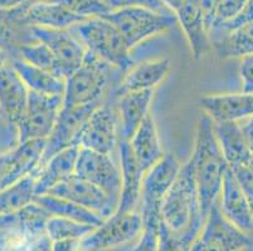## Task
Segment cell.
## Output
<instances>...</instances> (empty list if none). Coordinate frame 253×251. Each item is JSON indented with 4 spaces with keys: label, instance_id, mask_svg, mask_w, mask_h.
I'll use <instances>...</instances> for the list:
<instances>
[{
    "label": "cell",
    "instance_id": "1",
    "mask_svg": "<svg viewBox=\"0 0 253 251\" xmlns=\"http://www.w3.org/2000/svg\"><path fill=\"white\" fill-rule=\"evenodd\" d=\"M201 200L190 160L181 165L178 177L160 206V221L181 240L185 251L190 248L204 224Z\"/></svg>",
    "mask_w": 253,
    "mask_h": 251
},
{
    "label": "cell",
    "instance_id": "2",
    "mask_svg": "<svg viewBox=\"0 0 253 251\" xmlns=\"http://www.w3.org/2000/svg\"><path fill=\"white\" fill-rule=\"evenodd\" d=\"M189 160L193 166L202 213L207 217L209 209L219 196L223 177L229 166L218 144L213 119L204 112L198 119L194 149Z\"/></svg>",
    "mask_w": 253,
    "mask_h": 251
},
{
    "label": "cell",
    "instance_id": "3",
    "mask_svg": "<svg viewBox=\"0 0 253 251\" xmlns=\"http://www.w3.org/2000/svg\"><path fill=\"white\" fill-rule=\"evenodd\" d=\"M87 52L126 73L135 66L131 49L112 23L105 18H92L72 28Z\"/></svg>",
    "mask_w": 253,
    "mask_h": 251
},
{
    "label": "cell",
    "instance_id": "4",
    "mask_svg": "<svg viewBox=\"0 0 253 251\" xmlns=\"http://www.w3.org/2000/svg\"><path fill=\"white\" fill-rule=\"evenodd\" d=\"M115 69L87 52L81 66L64 79L66 87L62 107L73 108L102 102L103 94L109 87L110 74Z\"/></svg>",
    "mask_w": 253,
    "mask_h": 251
},
{
    "label": "cell",
    "instance_id": "5",
    "mask_svg": "<svg viewBox=\"0 0 253 251\" xmlns=\"http://www.w3.org/2000/svg\"><path fill=\"white\" fill-rule=\"evenodd\" d=\"M105 19L117 28L131 50L153 36L178 24L175 14H164L144 6H126L106 14Z\"/></svg>",
    "mask_w": 253,
    "mask_h": 251
},
{
    "label": "cell",
    "instance_id": "6",
    "mask_svg": "<svg viewBox=\"0 0 253 251\" xmlns=\"http://www.w3.org/2000/svg\"><path fill=\"white\" fill-rule=\"evenodd\" d=\"M142 231L139 211L115 213L81 241L82 251H112L134 243Z\"/></svg>",
    "mask_w": 253,
    "mask_h": 251
},
{
    "label": "cell",
    "instance_id": "7",
    "mask_svg": "<svg viewBox=\"0 0 253 251\" xmlns=\"http://www.w3.org/2000/svg\"><path fill=\"white\" fill-rule=\"evenodd\" d=\"M183 163L174 153L165 152L162 160L144 174L141 185L139 211L142 217L145 216H160V206L165 195L170 190Z\"/></svg>",
    "mask_w": 253,
    "mask_h": 251
},
{
    "label": "cell",
    "instance_id": "8",
    "mask_svg": "<svg viewBox=\"0 0 253 251\" xmlns=\"http://www.w3.org/2000/svg\"><path fill=\"white\" fill-rule=\"evenodd\" d=\"M63 106V96H45L29 92L28 105L18 124L19 143L47 140Z\"/></svg>",
    "mask_w": 253,
    "mask_h": 251
},
{
    "label": "cell",
    "instance_id": "9",
    "mask_svg": "<svg viewBox=\"0 0 253 251\" xmlns=\"http://www.w3.org/2000/svg\"><path fill=\"white\" fill-rule=\"evenodd\" d=\"M75 174L101 188L119 206L121 192V170L111 155L80 148Z\"/></svg>",
    "mask_w": 253,
    "mask_h": 251
},
{
    "label": "cell",
    "instance_id": "10",
    "mask_svg": "<svg viewBox=\"0 0 253 251\" xmlns=\"http://www.w3.org/2000/svg\"><path fill=\"white\" fill-rule=\"evenodd\" d=\"M100 105H102V102L73 108H61L54 127H53L49 137L45 140L44 152H43L42 160H41L37 170L41 169L53 155H56L57 152L70 148V147H78V140H80V135H81L84 123L91 116L92 112Z\"/></svg>",
    "mask_w": 253,
    "mask_h": 251
},
{
    "label": "cell",
    "instance_id": "11",
    "mask_svg": "<svg viewBox=\"0 0 253 251\" xmlns=\"http://www.w3.org/2000/svg\"><path fill=\"white\" fill-rule=\"evenodd\" d=\"M120 132L116 110L110 105H100L84 123L78 140L80 148L111 155L119 147Z\"/></svg>",
    "mask_w": 253,
    "mask_h": 251
},
{
    "label": "cell",
    "instance_id": "12",
    "mask_svg": "<svg viewBox=\"0 0 253 251\" xmlns=\"http://www.w3.org/2000/svg\"><path fill=\"white\" fill-rule=\"evenodd\" d=\"M32 33L38 41L47 45L61 66L64 79L81 66L87 50L73 29H49L32 27Z\"/></svg>",
    "mask_w": 253,
    "mask_h": 251
},
{
    "label": "cell",
    "instance_id": "13",
    "mask_svg": "<svg viewBox=\"0 0 253 251\" xmlns=\"http://www.w3.org/2000/svg\"><path fill=\"white\" fill-rule=\"evenodd\" d=\"M47 195L63 197L76 202L93 211L102 218L110 217L117 210V204L107 193L76 174L54 186Z\"/></svg>",
    "mask_w": 253,
    "mask_h": 251
},
{
    "label": "cell",
    "instance_id": "14",
    "mask_svg": "<svg viewBox=\"0 0 253 251\" xmlns=\"http://www.w3.org/2000/svg\"><path fill=\"white\" fill-rule=\"evenodd\" d=\"M198 239L218 251H243L253 243L251 235L237 229L222 215L217 201L209 209Z\"/></svg>",
    "mask_w": 253,
    "mask_h": 251
},
{
    "label": "cell",
    "instance_id": "15",
    "mask_svg": "<svg viewBox=\"0 0 253 251\" xmlns=\"http://www.w3.org/2000/svg\"><path fill=\"white\" fill-rule=\"evenodd\" d=\"M217 202L222 215L233 226L248 235L253 234V213L229 167L223 177Z\"/></svg>",
    "mask_w": 253,
    "mask_h": 251
},
{
    "label": "cell",
    "instance_id": "16",
    "mask_svg": "<svg viewBox=\"0 0 253 251\" xmlns=\"http://www.w3.org/2000/svg\"><path fill=\"white\" fill-rule=\"evenodd\" d=\"M120 170H121V192L116 213L137 211L141 197V185L144 174L139 162L131 151L127 141L120 140Z\"/></svg>",
    "mask_w": 253,
    "mask_h": 251
},
{
    "label": "cell",
    "instance_id": "17",
    "mask_svg": "<svg viewBox=\"0 0 253 251\" xmlns=\"http://www.w3.org/2000/svg\"><path fill=\"white\" fill-rule=\"evenodd\" d=\"M171 66V61L168 58L153 59L134 66L125 73L114 89V97L117 98L130 92L155 89L168 77Z\"/></svg>",
    "mask_w": 253,
    "mask_h": 251
},
{
    "label": "cell",
    "instance_id": "18",
    "mask_svg": "<svg viewBox=\"0 0 253 251\" xmlns=\"http://www.w3.org/2000/svg\"><path fill=\"white\" fill-rule=\"evenodd\" d=\"M155 89L121 94L116 98V113L119 118L120 140L130 141L141 122L150 112Z\"/></svg>",
    "mask_w": 253,
    "mask_h": 251
},
{
    "label": "cell",
    "instance_id": "19",
    "mask_svg": "<svg viewBox=\"0 0 253 251\" xmlns=\"http://www.w3.org/2000/svg\"><path fill=\"white\" fill-rule=\"evenodd\" d=\"M199 106L214 122L242 121L253 116V93L204 96Z\"/></svg>",
    "mask_w": 253,
    "mask_h": 251
},
{
    "label": "cell",
    "instance_id": "20",
    "mask_svg": "<svg viewBox=\"0 0 253 251\" xmlns=\"http://www.w3.org/2000/svg\"><path fill=\"white\" fill-rule=\"evenodd\" d=\"M78 149L80 147L75 146L57 152L41 169L32 174L34 176L36 196L47 195L54 186L75 174Z\"/></svg>",
    "mask_w": 253,
    "mask_h": 251
},
{
    "label": "cell",
    "instance_id": "21",
    "mask_svg": "<svg viewBox=\"0 0 253 251\" xmlns=\"http://www.w3.org/2000/svg\"><path fill=\"white\" fill-rule=\"evenodd\" d=\"M28 97L29 89L9 64L0 72V110L17 127L27 109Z\"/></svg>",
    "mask_w": 253,
    "mask_h": 251
},
{
    "label": "cell",
    "instance_id": "22",
    "mask_svg": "<svg viewBox=\"0 0 253 251\" xmlns=\"http://www.w3.org/2000/svg\"><path fill=\"white\" fill-rule=\"evenodd\" d=\"M22 20L31 27L49 29H71L88 19L78 17L66 8L49 1H37L25 5Z\"/></svg>",
    "mask_w": 253,
    "mask_h": 251
},
{
    "label": "cell",
    "instance_id": "23",
    "mask_svg": "<svg viewBox=\"0 0 253 251\" xmlns=\"http://www.w3.org/2000/svg\"><path fill=\"white\" fill-rule=\"evenodd\" d=\"M128 143L144 172L148 171L151 166L155 165L159 160H162L163 156L165 155L162 140L159 136L158 124L151 110L141 122Z\"/></svg>",
    "mask_w": 253,
    "mask_h": 251
},
{
    "label": "cell",
    "instance_id": "24",
    "mask_svg": "<svg viewBox=\"0 0 253 251\" xmlns=\"http://www.w3.org/2000/svg\"><path fill=\"white\" fill-rule=\"evenodd\" d=\"M178 24H180L188 43L193 58L201 59L211 48L209 32L206 27L203 14L195 3V0H189L188 3L175 11Z\"/></svg>",
    "mask_w": 253,
    "mask_h": 251
},
{
    "label": "cell",
    "instance_id": "25",
    "mask_svg": "<svg viewBox=\"0 0 253 251\" xmlns=\"http://www.w3.org/2000/svg\"><path fill=\"white\" fill-rule=\"evenodd\" d=\"M215 137L229 167L248 165L252 152L248 147L239 121H213Z\"/></svg>",
    "mask_w": 253,
    "mask_h": 251
},
{
    "label": "cell",
    "instance_id": "26",
    "mask_svg": "<svg viewBox=\"0 0 253 251\" xmlns=\"http://www.w3.org/2000/svg\"><path fill=\"white\" fill-rule=\"evenodd\" d=\"M25 6V5H24ZM0 9V49L15 58L23 45L38 41L32 33V27L22 20L23 9Z\"/></svg>",
    "mask_w": 253,
    "mask_h": 251
},
{
    "label": "cell",
    "instance_id": "27",
    "mask_svg": "<svg viewBox=\"0 0 253 251\" xmlns=\"http://www.w3.org/2000/svg\"><path fill=\"white\" fill-rule=\"evenodd\" d=\"M10 66L18 73L29 92L45 96H63L66 87L64 78L57 77L47 71L32 66L31 63L18 57L11 58Z\"/></svg>",
    "mask_w": 253,
    "mask_h": 251
},
{
    "label": "cell",
    "instance_id": "28",
    "mask_svg": "<svg viewBox=\"0 0 253 251\" xmlns=\"http://www.w3.org/2000/svg\"><path fill=\"white\" fill-rule=\"evenodd\" d=\"M220 58H242L253 55V23L241 25L233 31L211 36Z\"/></svg>",
    "mask_w": 253,
    "mask_h": 251
},
{
    "label": "cell",
    "instance_id": "29",
    "mask_svg": "<svg viewBox=\"0 0 253 251\" xmlns=\"http://www.w3.org/2000/svg\"><path fill=\"white\" fill-rule=\"evenodd\" d=\"M34 201L39 206H42L50 216L71 218V220L78 221L82 224L92 225V226L96 227L100 226L105 220L93 211L88 210V209L76 204V202L70 201V200L63 199V197L41 195V196L34 197Z\"/></svg>",
    "mask_w": 253,
    "mask_h": 251
},
{
    "label": "cell",
    "instance_id": "30",
    "mask_svg": "<svg viewBox=\"0 0 253 251\" xmlns=\"http://www.w3.org/2000/svg\"><path fill=\"white\" fill-rule=\"evenodd\" d=\"M49 217V214L33 201L20 210L9 214V226L10 230L20 232L32 240L45 232V225Z\"/></svg>",
    "mask_w": 253,
    "mask_h": 251
},
{
    "label": "cell",
    "instance_id": "31",
    "mask_svg": "<svg viewBox=\"0 0 253 251\" xmlns=\"http://www.w3.org/2000/svg\"><path fill=\"white\" fill-rule=\"evenodd\" d=\"M34 176L28 175L0 191V215L15 213L34 201Z\"/></svg>",
    "mask_w": 253,
    "mask_h": 251
},
{
    "label": "cell",
    "instance_id": "32",
    "mask_svg": "<svg viewBox=\"0 0 253 251\" xmlns=\"http://www.w3.org/2000/svg\"><path fill=\"white\" fill-rule=\"evenodd\" d=\"M17 57L28 62L32 66H36L43 71H47V72L57 75V77L64 78L58 61L56 59L52 50L47 45L43 44L42 41H34L31 44L23 45L18 52Z\"/></svg>",
    "mask_w": 253,
    "mask_h": 251
},
{
    "label": "cell",
    "instance_id": "33",
    "mask_svg": "<svg viewBox=\"0 0 253 251\" xmlns=\"http://www.w3.org/2000/svg\"><path fill=\"white\" fill-rule=\"evenodd\" d=\"M95 229L96 226L82 224L71 218L50 216L45 225V234L52 241L63 239H84Z\"/></svg>",
    "mask_w": 253,
    "mask_h": 251
},
{
    "label": "cell",
    "instance_id": "34",
    "mask_svg": "<svg viewBox=\"0 0 253 251\" xmlns=\"http://www.w3.org/2000/svg\"><path fill=\"white\" fill-rule=\"evenodd\" d=\"M142 217V216H141ZM160 224V216L142 217V231L139 238L124 248L112 251H159L158 230Z\"/></svg>",
    "mask_w": 253,
    "mask_h": 251
},
{
    "label": "cell",
    "instance_id": "35",
    "mask_svg": "<svg viewBox=\"0 0 253 251\" xmlns=\"http://www.w3.org/2000/svg\"><path fill=\"white\" fill-rule=\"evenodd\" d=\"M49 3H56L84 19L105 17L109 14L110 8L102 0H43Z\"/></svg>",
    "mask_w": 253,
    "mask_h": 251
},
{
    "label": "cell",
    "instance_id": "36",
    "mask_svg": "<svg viewBox=\"0 0 253 251\" xmlns=\"http://www.w3.org/2000/svg\"><path fill=\"white\" fill-rule=\"evenodd\" d=\"M247 1L248 0H220L219 5H218L217 8V11H215L213 28L233 20L234 18L242 11V9L245 8ZM213 28H211V29H213ZM209 33H211V32H209Z\"/></svg>",
    "mask_w": 253,
    "mask_h": 251
},
{
    "label": "cell",
    "instance_id": "37",
    "mask_svg": "<svg viewBox=\"0 0 253 251\" xmlns=\"http://www.w3.org/2000/svg\"><path fill=\"white\" fill-rule=\"evenodd\" d=\"M229 169L232 170V174H233L241 191L247 199L251 210L253 213V170L250 169L247 165L234 166Z\"/></svg>",
    "mask_w": 253,
    "mask_h": 251
},
{
    "label": "cell",
    "instance_id": "38",
    "mask_svg": "<svg viewBox=\"0 0 253 251\" xmlns=\"http://www.w3.org/2000/svg\"><path fill=\"white\" fill-rule=\"evenodd\" d=\"M250 23H253V0H248L247 4L245 5V8L242 9V11H241L233 20L213 28L211 31V33H209V38H211V36H217V34H223L227 33V32H231L233 31V29H236V28L241 27V25L250 24Z\"/></svg>",
    "mask_w": 253,
    "mask_h": 251
},
{
    "label": "cell",
    "instance_id": "39",
    "mask_svg": "<svg viewBox=\"0 0 253 251\" xmlns=\"http://www.w3.org/2000/svg\"><path fill=\"white\" fill-rule=\"evenodd\" d=\"M102 1L109 6L111 11L126 8V6H144V8L159 11V13L174 14L163 4L162 0H102Z\"/></svg>",
    "mask_w": 253,
    "mask_h": 251
},
{
    "label": "cell",
    "instance_id": "40",
    "mask_svg": "<svg viewBox=\"0 0 253 251\" xmlns=\"http://www.w3.org/2000/svg\"><path fill=\"white\" fill-rule=\"evenodd\" d=\"M158 249L159 251H185L180 239L169 231L162 221L158 230Z\"/></svg>",
    "mask_w": 253,
    "mask_h": 251
},
{
    "label": "cell",
    "instance_id": "41",
    "mask_svg": "<svg viewBox=\"0 0 253 251\" xmlns=\"http://www.w3.org/2000/svg\"><path fill=\"white\" fill-rule=\"evenodd\" d=\"M239 74L242 78V92L253 93V55H246L241 58Z\"/></svg>",
    "mask_w": 253,
    "mask_h": 251
},
{
    "label": "cell",
    "instance_id": "42",
    "mask_svg": "<svg viewBox=\"0 0 253 251\" xmlns=\"http://www.w3.org/2000/svg\"><path fill=\"white\" fill-rule=\"evenodd\" d=\"M219 1L220 0H195V3L198 4L202 14H203L204 22H206V27L208 32H211L213 24H214L215 11H217L218 5H219Z\"/></svg>",
    "mask_w": 253,
    "mask_h": 251
},
{
    "label": "cell",
    "instance_id": "43",
    "mask_svg": "<svg viewBox=\"0 0 253 251\" xmlns=\"http://www.w3.org/2000/svg\"><path fill=\"white\" fill-rule=\"evenodd\" d=\"M27 251H52V240L45 232H43L29 241Z\"/></svg>",
    "mask_w": 253,
    "mask_h": 251
},
{
    "label": "cell",
    "instance_id": "44",
    "mask_svg": "<svg viewBox=\"0 0 253 251\" xmlns=\"http://www.w3.org/2000/svg\"><path fill=\"white\" fill-rule=\"evenodd\" d=\"M82 239H63L52 241V251H81Z\"/></svg>",
    "mask_w": 253,
    "mask_h": 251
},
{
    "label": "cell",
    "instance_id": "45",
    "mask_svg": "<svg viewBox=\"0 0 253 251\" xmlns=\"http://www.w3.org/2000/svg\"><path fill=\"white\" fill-rule=\"evenodd\" d=\"M239 123H241V127H242L243 135H245L248 147H250L251 152L253 153V116L239 121Z\"/></svg>",
    "mask_w": 253,
    "mask_h": 251
},
{
    "label": "cell",
    "instance_id": "46",
    "mask_svg": "<svg viewBox=\"0 0 253 251\" xmlns=\"http://www.w3.org/2000/svg\"><path fill=\"white\" fill-rule=\"evenodd\" d=\"M28 4H31V0H0V9L13 10V9L22 8Z\"/></svg>",
    "mask_w": 253,
    "mask_h": 251
},
{
    "label": "cell",
    "instance_id": "47",
    "mask_svg": "<svg viewBox=\"0 0 253 251\" xmlns=\"http://www.w3.org/2000/svg\"><path fill=\"white\" fill-rule=\"evenodd\" d=\"M188 251H218L215 250V249H213L211 246L207 245L206 243H203L202 240H199V239H195L194 243L190 245V248L188 249Z\"/></svg>",
    "mask_w": 253,
    "mask_h": 251
},
{
    "label": "cell",
    "instance_id": "48",
    "mask_svg": "<svg viewBox=\"0 0 253 251\" xmlns=\"http://www.w3.org/2000/svg\"><path fill=\"white\" fill-rule=\"evenodd\" d=\"M162 1L171 13H175L180 6H183L184 4L188 3L189 0H162Z\"/></svg>",
    "mask_w": 253,
    "mask_h": 251
},
{
    "label": "cell",
    "instance_id": "49",
    "mask_svg": "<svg viewBox=\"0 0 253 251\" xmlns=\"http://www.w3.org/2000/svg\"><path fill=\"white\" fill-rule=\"evenodd\" d=\"M10 61H11L10 55H9L6 52H4V50L0 49V72H1L5 67H8L9 64H10Z\"/></svg>",
    "mask_w": 253,
    "mask_h": 251
},
{
    "label": "cell",
    "instance_id": "50",
    "mask_svg": "<svg viewBox=\"0 0 253 251\" xmlns=\"http://www.w3.org/2000/svg\"><path fill=\"white\" fill-rule=\"evenodd\" d=\"M248 167H250V169H252L253 170V155H252V157H251V160H250V162H248Z\"/></svg>",
    "mask_w": 253,
    "mask_h": 251
},
{
    "label": "cell",
    "instance_id": "51",
    "mask_svg": "<svg viewBox=\"0 0 253 251\" xmlns=\"http://www.w3.org/2000/svg\"><path fill=\"white\" fill-rule=\"evenodd\" d=\"M37 1H43V0H31V4L32 3H37Z\"/></svg>",
    "mask_w": 253,
    "mask_h": 251
},
{
    "label": "cell",
    "instance_id": "52",
    "mask_svg": "<svg viewBox=\"0 0 253 251\" xmlns=\"http://www.w3.org/2000/svg\"><path fill=\"white\" fill-rule=\"evenodd\" d=\"M81 251H82V250H81Z\"/></svg>",
    "mask_w": 253,
    "mask_h": 251
}]
</instances>
